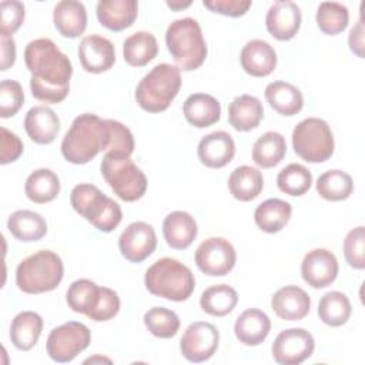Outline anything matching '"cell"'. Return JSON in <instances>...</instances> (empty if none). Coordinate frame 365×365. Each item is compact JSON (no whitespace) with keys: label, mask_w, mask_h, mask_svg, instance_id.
Masks as SVG:
<instances>
[{"label":"cell","mask_w":365,"mask_h":365,"mask_svg":"<svg viewBox=\"0 0 365 365\" xmlns=\"http://www.w3.org/2000/svg\"><path fill=\"white\" fill-rule=\"evenodd\" d=\"M24 63L31 73L30 90L34 98L57 104L68 96L73 64L53 40H31L24 50Z\"/></svg>","instance_id":"1"},{"label":"cell","mask_w":365,"mask_h":365,"mask_svg":"<svg viewBox=\"0 0 365 365\" xmlns=\"http://www.w3.org/2000/svg\"><path fill=\"white\" fill-rule=\"evenodd\" d=\"M111 118L103 120L97 114L77 115L61 141V154L71 164H87L100 151L111 147Z\"/></svg>","instance_id":"2"},{"label":"cell","mask_w":365,"mask_h":365,"mask_svg":"<svg viewBox=\"0 0 365 365\" xmlns=\"http://www.w3.org/2000/svg\"><path fill=\"white\" fill-rule=\"evenodd\" d=\"M165 44L180 71H192L207 58V43L198 21L192 17L177 19L165 31Z\"/></svg>","instance_id":"3"},{"label":"cell","mask_w":365,"mask_h":365,"mask_svg":"<svg viewBox=\"0 0 365 365\" xmlns=\"http://www.w3.org/2000/svg\"><path fill=\"white\" fill-rule=\"evenodd\" d=\"M145 288L155 297L181 302L191 297L195 288V278L191 269L175 258L164 257L157 259L144 275Z\"/></svg>","instance_id":"4"},{"label":"cell","mask_w":365,"mask_h":365,"mask_svg":"<svg viewBox=\"0 0 365 365\" xmlns=\"http://www.w3.org/2000/svg\"><path fill=\"white\" fill-rule=\"evenodd\" d=\"M64 275L58 254L40 250L24 258L16 268V285L26 294H43L56 289Z\"/></svg>","instance_id":"5"},{"label":"cell","mask_w":365,"mask_h":365,"mask_svg":"<svg viewBox=\"0 0 365 365\" xmlns=\"http://www.w3.org/2000/svg\"><path fill=\"white\" fill-rule=\"evenodd\" d=\"M181 87V71L177 66L160 63L137 84L135 101L148 113L165 111Z\"/></svg>","instance_id":"6"},{"label":"cell","mask_w":365,"mask_h":365,"mask_svg":"<svg viewBox=\"0 0 365 365\" xmlns=\"http://www.w3.org/2000/svg\"><path fill=\"white\" fill-rule=\"evenodd\" d=\"M66 301L74 312L84 314L91 321L103 322L114 318L120 311L118 294L107 287H100L94 281L81 278L71 282Z\"/></svg>","instance_id":"7"},{"label":"cell","mask_w":365,"mask_h":365,"mask_svg":"<svg viewBox=\"0 0 365 365\" xmlns=\"http://www.w3.org/2000/svg\"><path fill=\"white\" fill-rule=\"evenodd\" d=\"M70 204L78 215L103 232H111L123 220L118 202L93 184H77L70 192Z\"/></svg>","instance_id":"8"},{"label":"cell","mask_w":365,"mask_h":365,"mask_svg":"<svg viewBox=\"0 0 365 365\" xmlns=\"http://www.w3.org/2000/svg\"><path fill=\"white\" fill-rule=\"evenodd\" d=\"M100 170L114 194L125 202L140 200L147 191L148 182L145 174L127 154L114 151L106 153Z\"/></svg>","instance_id":"9"},{"label":"cell","mask_w":365,"mask_h":365,"mask_svg":"<svg viewBox=\"0 0 365 365\" xmlns=\"http://www.w3.org/2000/svg\"><path fill=\"white\" fill-rule=\"evenodd\" d=\"M292 148L307 163H324L334 154V134L328 123L318 117L301 120L292 130Z\"/></svg>","instance_id":"10"},{"label":"cell","mask_w":365,"mask_h":365,"mask_svg":"<svg viewBox=\"0 0 365 365\" xmlns=\"http://www.w3.org/2000/svg\"><path fill=\"white\" fill-rule=\"evenodd\" d=\"M91 341V332L87 325L77 321H68L54 329L47 336L46 351L48 356L60 364L73 361L83 352Z\"/></svg>","instance_id":"11"},{"label":"cell","mask_w":365,"mask_h":365,"mask_svg":"<svg viewBox=\"0 0 365 365\" xmlns=\"http://www.w3.org/2000/svg\"><path fill=\"white\" fill-rule=\"evenodd\" d=\"M237 262L232 244L222 237H210L195 250V264L200 271L211 277L227 275Z\"/></svg>","instance_id":"12"},{"label":"cell","mask_w":365,"mask_h":365,"mask_svg":"<svg viewBox=\"0 0 365 365\" xmlns=\"http://www.w3.org/2000/svg\"><path fill=\"white\" fill-rule=\"evenodd\" d=\"M220 345V332L215 325L205 321H195L187 327L181 339L180 351L190 362L208 361Z\"/></svg>","instance_id":"13"},{"label":"cell","mask_w":365,"mask_h":365,"mask_svg":"<svg viewBox=\"0 0 365 365\" xmlns=\"http://www.w3.org/2000/svg\"><path fill=\"white\" fill-rule=\"evenodd\" d=\"M314 348L315 341L311 332L304 328H288L277 335L271 352L275 362L281 365H298L312 355Z\"/></svg>","instance_id":"14"},{"label":"cell","mask_w":365,"mask_h":365,"mask_svg":"<svg viewBox=\"0 0 365 365\" xmlns=\"http://www.w3.org/2000/svg\"><path fill=\"white\" fill-rule=\"evenodd\" d=\"M121 255L130 262H143L157 248V235L153 225L134 221L125 227L118 238Z\"/></svg>","instance_id":"15"},{"label":"cell","mask_w":365,"mask_h":365,"mask_svg":"<svg viewBox=\"0 0 365 365\" xmlns=\"http://www.w3.org/2000/svg\"><path fill=\"white\" fill-rule=\"evenodd\" d=\"M336 257L327 248H315L305 254L301 262L302 279L312 288H325L338 277Z\"/></svg>","instance_id":"16"},{"label":"cell","mask_w":365,"mask_h":365,"mask_svg":"<svg viewBox=\"0 0 365 365\" xmlns=\"http://www.w3.org/2000/svg\"><path fill=\"white\" fill-rule=\"evenodd\" d=\"M77 54L81 67L93 74L108 71L115 63L114 44L98 34L86 36L78 44Z\"/></svg>","instance_id":"17"},{"label":"cell","mask_w":365,"mask_h":365,"mask_svg":"<svg viewBox=\"0 0 365 365\" xmlns=\"http://www.w3.org/2000/svg\"><path fill=\"white\" fill-rule=\"evenodd\" d=\"M301 21V10L294 1H275L265 16L268 33L279 41L294 38L299 31Z\"/></svg>","instance_id":"18"},{"label":"cell","mask_w":365,"mask_h":365,"mask_svg":"<svg viewBox=\"0 0 365 365\" xmlns=\"http://www.w3.org/2000/svg\"><path fill=\"white\" fill-rule=\"evenodd\" d=\"M197 155L205 167L222 168L234 158L235 143L227 131H212L200 140Z\"/></svg>","instance_id":"19"},{"label":"cell","mask_w":365,"mask_h":365,"mask_svg":"<svg viewBox=\"0 0 365 365\" xmlns=\"http://www.w3.org/2000/svg\"><path fill=\"white\" fill-rule=\"evenodd\" d=\"M277 51L265 40H250L241 50L240 61L244 71L252 77H267L277 67Z\"/></svg>","instance_id":"20"},{"label":"cell","mask_w":365,"mask_h":365,"mask_svg":"<svg viewBox=\"0 0 365 365\" xmlns=\"http://www.w3.org/2000/svg\"><path fill=\"white\" fill-rule=\"evenodd\" d=\"M271 308L281 319L299 321L308 315L311 298L301 287L285 285L272 295Z\"/></svg>","instance_id":"21"},{"label":"cell","mask_w":365,"mask_h":365,"mask_svg":"<svg viewBox=\"0 0 365 365\" xmlns=\"http://www.w3.org/2000/svg\"><path fill=\"white\" fill-rule=\"evenodd\" d=\"M96 14L103 27L111 31H123L135 21L138 3L135 0H100Z\"/></svg>","instance_id":"22"},{"label":"cell","mask_w":365,"mask_h":365,"mask_svg":"<svg viewBox=\"0 0 365 365\" xmlns=\"http://www.w3.org/2000/svg\"><path fill=\"white\" fill-rule=\"evenodd\" d=\"M24 130L34 143L50 144L58 135L60 118L50 107L34 106L24 117Z\"/></svg>","instance_id":"23"},{"label":"cell","mask_w":365,"mask_h":365,"mask_svg":"<svg viewBox=\"0 0 365 365\" xmlns=\"http://www.w3.org/2000/svg\"><path fill=\"white\" fill-rule=\"evenodd\" d=\"M53 23L63 37H80L87 27V10L81 1H58L53 10Z\"/></svg>","instance_id":"24"},{"label":"cell","mask_w":365,"mask_h":365,"mask_svg":"<svg viewBox=\"0 0 365 365\" xmlns=\"http://www.w3.org/2000/svg\"><path fill=\"white\" fill-rule=\"evenodd\" d=\"M271 331V321L265 312L248 308L238 315L234 324L237 339L247 346H257L265 341Z\"/></svg>","instance_id":"25"},{"label":"cell","mask_w":365,"mask_h":365,"mask_svg":"<svg viewBox=\"0 0 365 365\" xmlns=\"http://www.w3.org/2000/svg\"><path fill=\"white\" fill-rule=\"evenodd\" d=\"M198 232L194 217L185 211H173L163 221V235L168 247L185 250L195 240Z\"/></svg>","instance_id":"26"},{"label":"cell","mask_w":365,"mask_h":365,"mask_svg":"<svg viewBox=\"0 0 365 365\" xmlns=\"http://www.w3.org/2000/svg\"><path fill=\"white\" fill-rule=\"evenodd\" d=\"M182 113L191 125L197 128H205L220 120L221 104L211 94L194 93L184 101Z\"/></svg>","instance_id":"27"},{"label":"cell","mask_w":365,"mask_h":365,"mask_svg":"<svg viewBox=\"0 0 365 365\" xmlns=\"http://www.w3.org/2000/svg\"><path fill=\"white\" fill-rule=\"evenodd\" d=\"M264 118L262 103L250 94L235 97L228 106V121L237 131H251Z\"/></svg>","instance_id":"28"},{"label":"cell","mask_w":365,"mask_h":365,"mask_svg":"<svg viewBox=\"0 0 365 365\" xmlns=\"http://www.w3.org/2000/svg\"><path fill=\"white\" fill-rule=\"evenodd\" d=\"M265 100L278 114L292 117L304 107V97L298 87L287 81H274L265 87Z\"/></svg>","instance_id":"29"},{"label":"cell","mask_w":365,"mask_h":365,"mask_svg":"<svg viewBox=\"0 0 365 365\" xmlns=\"http://www.w3.org/2000/svg\"><path fill=\"white\" fill-rule=\"evenodd\" d=\"M292 207L281 198H268L262 201L254 211L257 227L268 234L279 232L291 220Z\"/></svg>","instance_id":"30"},{"label":"cell","mask_w":365,"mask_h":365,"mask_svg":"<svg viewBox=\"0 0 365 365\" xmlns=\"http://www.w3.org/2000/svg\"><path fill=\"white\" fill-rule=\"evenodd\" d=\"M43 331V318L34 311L19 312L10 325L11 344L20 351H30Z\"/></svg>","instance_id":"31"},{"label":"cell","mask_w":365,"mask_h":365,"mask_svg":"<svg viewBox=\"0 0 365 365\" xmlns=\"http://www.w3.org/2000/svg\"><path fill=\"white\" fill-rule=\"evenodd\" d=\"M262 173L251 165H240L228 177V190L231 195L242 202L255 200L262 191Z\"/></svg>","instance_id":"32"},{"label":"cell","mask_w":365,"mask_h":365,"mask_svg":"<svg viewBox=\"0 0 365 365\" xmlns=\"http://www.w3.org/2000/svg\"><path fill=\"white\" fill-rule=\"evenodd\" d=\"M9 232L19 241L33 242L41 240L47 234L46 220L34 211L17 210L7 220Z\"/></svg>","instance_id":"33"},{"label":"cell","mask_w":365,"mask_h":365,"mask_svg":"<svg viewBox=\"0 0 365 365\" xmlns=\"http://www.w3.org/2000/svg\"><path fill=\"white\" fill-rule=\"evenodd\" d=\"M158 43L150 31H137L123 43V57L128 66L144 67L155 58Z\"/></svg>","instance_id":"34"},{"label":"cell","mask_w":365,"mask_h":365,"mask_svg":"<svg viewBox=\"0 0 365 365\" xmlns=\"http://www.w3.org/2000/svg\"><path fill=\"white\" fill-rule=\"evenodd\" d=\"M287 154V143L281 133L267 131L254 143L252 161L261 168L278 165Z\"/></svg>","instance_id":"35"},{"label":"cell","mask_w":365,"mask_h":365,"mask_svg":"<svg viewBox=\"0 0 365 365\" xmlns=\"http://www.w3.org/2000/svg\"><path fill=\"white\" fill-rule=\"evenodd\" d=\"M26 197L36 204L53 201L60 192V180L57 174L48 168L34 170L24 184Z\"/></svg>","instance_id":"36"},{"label":"cell","mask_w":365,"mask_h":365,"mask_svg":"<svg viewBox=\"0 0 365 365\" xmlns=\"http://www.w3.org/2000/svg\"><path fill=\"white\" fill-rule=\"evenodd\" d=\"M238 302L237 291L227 284L211 285L200 297L201 309L211 317H225Z\"/></svg>","instance_id":"37"},{"label":"cell","mask_w":365,"mask_h":365,"mask_svg":"<svg viewBox=\"0 0 365 365\" xmlns=\"http://www.w3.org/2000/svg\"><path fill=\"white\" fill-rule=\"evenodd\" d=\"M315 188L318 195L327 201H344L352 194L354 181L342 170H328L318 177Z\"/></svg>","instance_id":"38"},{"label":"cell","mask_w":365,"mask_h":365,"mask_svg":"<svg viewBox=\"0 0 365 365\" xmlns=\"http://www.w3.org/2000/svg\"><path fill=\"white\" fill-rule=\"evenodd\" d=\"M351 312V302L341 291H329L319 299L318 317L325 325L341 327L348 322Z\"/></svg>","instance_id":"39"},{"label":"cell","mask_w":365,"mask_h":365,"mask_svg":"<svg viewBox=\"0 0 365 365\" xmlns=\"http://www.w3.org/2000/svg\"><path fill=\"white\" fill-rule=\"evenodd\" d=\"M315 20L324 34L336 36L346 29L349 23V11L342 3L324 1L318 6Z\"/></svg>","instance_id":"40"},{"label":"cell","mask_w":365,"mask_h":365,"mask_svg":"<svg viewBox=\"0 0 365 365\" xmlns=\"http://www.w3.org/2000/svg\"><path fill=\"white\" fill-rule=\"evenodd\" d=\"M277 185L279 191L292 197H299L311 188L312 174L302 164L292 163L278 173Z\"/></svg>","instance_id":"41"},{"label":"cell","mask_w":365,"mask_h":365,"mask_svg":"<svg viewBox=\"0 0 365 365\" xmlns=\"http://www.w3.org/2000/svg\"><path fill=\"white\" fill-rule=\"evenodd\" d=\"M144 325L157 338H173L180 329L178 315L164 307H153L144 314Z\"/></svg>","instance_id":"42"},{"label":"cell","mask_w":365,"mask_h":365,"mask_svg":"<svg viewBox=\"0 0 365 365\" xmlns=\"http://www.w3.org/2000/svg\"><path fill=\"white\" fill-rule=\"evenodd\" d=\"M344 257L349 267L365 268V228L364 225L351 230L344 240Z\"/></svg>","instance_id":"43"},{"label":"cell","mask_w":365,"mask_h":365,"mask_svg":"<svg viewBox=\"0 0 365 365\" xmlns=\"http://www.w3.org/2000/svg\"><path fill=\"white\" fill-rule=\"evenodd\" d=\"M24 103L23 87L16 80H3L0 83V117L9 118L17 114Z\"/></svg>","instance_id":"44"},{"label":"cell","mask_w":365,"mask_h":365,"mask_svg":"<svg viewBox=\"0 0 365 365\" xmlns=\"http://www.w3.org/2000/svg\"><path fill=\"white\" fill-rule=\"evenodd\" d=\"M24 4L17 0H3L0 3V33L11 36L24 21Z\"/></svg>","instance_id":"45"},{"label":"cell","mask_w":365,"mask_h":365,"mask_svg":"<svg viewBox=\"0 0 365 365\" xmlns=\"http://www.w3.org/2000/svg\"><path fill=\"white\" fill-rule=\"evenodd\" d=\"M202 6L227 17H241L252 6L251 0H204Z\"/></svg>","instance_id":"46"},{"label":"cell","mask_w":365,"mask_h":365,"mask_svg":"<svg viewBox=\"0 0 365 365\" xmlns=\"http://www.w3.org/2000/svg\"><path fill=\"white\" fill-rule=\"evenodd\" d=\"M0 131V164L6 165L9 163H14L16 160H19V157L23 154V143L17 134L11 133L6 127H1Z\"/></svg>","instance_id":"47"},{"label":"cell","mask_w":365,"mask_h":365,"mask_svg":"<svg viewBox=\"0 0 365 365\" xmlns=\"http://www.w3.org/2000/svg\"><path fill=\"white\" fill-rule=\"evenodd\" d=\"M0 47H1V64L0 70H9L16 61V41L13 36L0 33Z\"/></svg>","instance_id":"48"},{"label":"cell","mask_w":365,"mask_h":365,"mask_svg":"<svg viewBox=\"0 0 365 365\" xmlns=\"http://www.w3.org/2000/svg\"><path fill=\"white\" fill-rule=\"evenodd\" d=\"M348 43H349L351 51L362 58L364 57V23H362V19H359L356 21V24L349 30Z\"/></svg>","instance_id":"49"},{"label":"cell","mask_w":365,"mask_h":365,"mask_svg":"<svg viewBox=\"0 0 365 365\" xmlns=\"http://www.w3.org/2000/svg\"><path fill=\"white\" fill-rule=\"evenodd\" d=\"M165 4L173 10H182L188 6H191V1H167Z\"/></svg>","instance_id":"50"}]
</instances>
